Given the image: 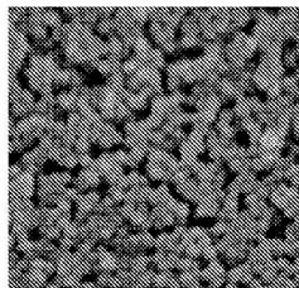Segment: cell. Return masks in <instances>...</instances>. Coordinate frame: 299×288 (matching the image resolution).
<instances>
[{"label":"cell","instance_id":"6da1fadb","mask_svg":"<svg viewBox=\"0 0 299 288\" xmlns=\"http://www.w3.org/2000/svg\"><path fill=\"white\" fill-rule=\"evenodd\" d=\"M263 144L266 147V148H276L279 147L280 144V138L278 134H275V133L270 131V133H266V134L263 137Z\"/></svg>","mask_w":299,"mask_h":288},{"label":"cell","instance_id":"7a4b0ae2","mask_svg":"<svg viewBox=\"0 0 299 288\" xmlns=\"http://www.w3.org/2000/svg\"><path fill=\"white\" fill-rule=\"evenodd\" d=\"M110 281H111L110 275H109L108 273H105V274H101V275H100V278H99V283H100L101 286H105V284L110 283Z\"/></svg>","mask_w":299,"mask_h":288}]
</instances>
